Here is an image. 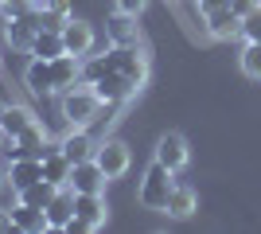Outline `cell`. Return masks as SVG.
I'll use <instances>...</instances> for the list:
<instances>
[{"label": "cell", "instance_id": "obj_1", "mask_svg": "<svg viewBox=\"0 0 261 234\" xmlns=\"http://www.w3.org/2000/svg\"><path fill=\"white\" fill-rule=\"evenodd\" d=\"M101 117V98L94 94V86L78 82V86L63 90V121L74 129H94Z\"/></svg>", "mask_w": 261, "mask_h": 234}, {"label": "cell", "instance_id": "obj_2", "mask_svg": "<svg viewBox=\"0 0 261 234\" xmlns=\"http://www.w3.org/2000/svg\"><path fill=\"white\" fill-rule=\"evenodd\" d=\"M172 188H175V172H168L160 160H152V164L144 168L141 184H137V199H141L144 211H160V215H164Z\"/></svg>", "mask_w": 261, "mask_h": 234}, {"label": "cell", "instance_id": "obj_3", "mask_svg": "<svg viewBox=\"0 0 261 234\" xmlns=\"http://www.w3.org/2000/svg\"><path fill=\"white\" fill-rule=\"evenodd\" d=\"M101 59H106V70H117V74L133 78L137 86H144V82H148V70H152V63H148V51H144L141 43H137V47L109 43Z\"/></svg>", "mask_w": 261, "mask_h": 234}, {"label": "cell", "instance_id": "obj_4", "mask_svg": "<svg viewBox=\"0 0 261 234\" xmlns=\"http://www.w3.org/2000/svg\"><path fill=\"white\" fill-rule=\"evenodd\" d=\"M137 82L133 78H125V74H117V70H106V74L94 82V94L101 98V106H117V110H125L133 98H137Z\"/></svg>", "mask_w": 261, "mask_h": 234}, {"label": "cell", "instance_id": "obj_5", "mask_svg": "<svg viewBox=\"0 0 261 234\" xmlns=\"http://www.w3.org/2000/svg\"><path fill=\"white\" fill-rule=\"evenodd\" d=\"M94 160L101 164V172H106L109 179H121L125 172H129V164H133V152H129L125 141L106 137V141H98V148H94Z\"/></svg>", "mask_w": 261, "mask_h": 234}, {"label": "cell", "instance_id": "obj_6", "mask_svg": "<svg viewBox=\"0 0 261 234\" xmlns=\"http://www.w3.org/2000/svg\"><path fill=\"white\" fill-rule=\"evenodd\" d=\"M152 160H160L168 172L179 176L187 168V160H191V148H187L184 133H160V141H156V148H152Z\"/></svg>", "mask_w": 261, "mask_h": 234}, {"label": "cell", "instance_id": "obj_7", "mask_svg": "<svg viewBox=\"0 0 261 234\" xmlns=\"http://www.w3.org/2000/svg\"><path fill=\"white\" fill-rule=\"evenodd\" d=\"M106 184H109V176L101 172L98 160L90 156V160H78V164L70 168V184H66V188L78 191V195H101V191H106Z\"/></svg>", "mask_w": 261, "mask_h": 234}, {"label": "cell", "instance_id": "obj_8", "mask_svg": "<svg viewBox=\"0 0 261 234\" xmlns=\"http://www.w3.org/2000/svg\"><path fill=\"white\" fill-rule=\"evenodd\" d=\"M35 35H39V20H35V8L28 16H16V20H4V39H8L12 51H32Z\"/></svg>", "mask_w": 261, "mask_h": 234}, {"label": "cell", "instance_id": "obj_9", "mask_svg": "<svg viewBox=\"0 0 261 234\" xmlns=\"http://www.w3.org/2000/svg\"><path fill=\"white\" fill-rule=\"evenodd\" d=\"M74 219L86 226L90 234L101 230V226H106V219H109L106 191H101V195H78V191H74Z\"/></svg>", "mask_w": 261, "mask_h": 234}, {"label": "cell", "instance_id": "obj_10", "mask_svg": "<svg viewBox=\"0 0 261 234\" xmlns=\"http://www.w3.org/2000/svg\"><path fill=\"white\" fill-rule=\"evenodd\" d=\"M94 43H98V35H94V28H90L86 20H70L63 23V47L70 51V55H78V59H86L90 51H94Z\"/></svg>", "mask_w": 261, "mask_h": 234}, {"label": "cell", "instance_id": "obj_11", "mask_svg": "<svg viewBox=\"0 0 261 234\" xmlns=\"http://www.w3.org/2000/svg\"><path fill=\"white\" fill-rule=\"evenodd\" d=\"M203 28H207L211 39H238L242 32V20L230 12V4H218V8L203 12Z\"/></svg>", "mask_w": 261, "mask_h": 234}, {"label": "cell", "instance_id": "obj_12", "mask_svg": "<svg viewBox=\"0 0 261 234\" xmlns=\"http://www.w3.org/2000/svg\"><path fill=\"white\" fill-rule=\"evenodd\" d=\"M106 39L109 43H121V47H137L141 43V23H137V16L113 12V16L106 20Z\"/></svg>", "mask_w": 261, "mask_h": 234}, {"label": "cell", "instance_id": "obj_13", "mask_svg": "<svg viewBox=\"0 0 261 234\" xmlns=\"http://www.w3.org/2000/svg\"><path fill=\"white\" fill-rule=\"evenodd\" d=\"M70 168L74 164L63 156L59 141H47V148H43V179L51 188H66V184H70Z\"/></svg>", "mask_w": 261, "mask_h": 234}, {"label": "cell", "instance_id": "obj_14", "mask_svg": "<svg viewBox=\"0 0 261 234\" xmlns=\"http://www.w3.org/2000/svg\"><path fill=\"white\" fill-rule=\"evenodd\" d=\"M35 179H43V160L39 156H16V160H8V188L12 191L32 188Z\"/></svg>", "mask_w": 261, "mask_h": 234}, {"label": "cell", "instance_id": "obj_15", "mask_svg": "<svg viewBox=\"0 0 261 234\" xmlns=\"http://www.w3.org/2000/svg\"><path fill=\"white\" fill-rule=\"evenodd\" d=\"M59 148H63V156L70 160V164H78V160H90V156H94L98 141H94L90 129H74V125H66V137L59 141Z\"/></svg>", "mask_w": 261, "mask_h": 234}, {"label": "cell", "instance_id": "obj_16", "mask_svg": "<svg viewBox=\"0 0 261 234\" xmlns=\"http://www.w3.org/2000/svg\"><path fill=\"white\" fill-rule=\"evenodd\" d=\"M8 211H12V230H20V234H43V230H51V226H47V211H43V207H28V203L16 199Z\"/></svg>", "mask_w": 261, "mask_h": 234}, {"label": "cell", "instance_id": "obj_17", "mask_svg": "<svg viewBox=\"0 0 261 234\" xmlns=\"http://www.w3.org/2000/svg\"><path fill=\"white\" fill-rule=\"evenodd\" d=\"M51 78H55V94L78 86V82H82V59L70 55V51H63L59 59H51Z\"/></svg>", "mask_w": 261, "mask_h": 234}, {"label": "cell", "instance_id": "obj_18", "mask_svg": "<svg viewBox=\"0 0 261 234\" xmlns=\"http://www.w3.org/2000/svg\"><path fill=\"white\" fill-rule=\"evenodd\" d=\"M43 211H47V226H51V230H66V223L74 219V191H70V188H59Z\"/></svg>", "mask_w": 261, "mask_h": 234}, {"label": "cell", "instance_id": "obj_19", "mask_svg": "<svg viewBox=\"0 0 261 234\" xmlns=\"http://www.w3.org/2000/svg\"><path fill=\"white\" fill-rule=\"evenodd\" d=\"M23 86H28V94H35V98L55 94L51 63H47V59H32V63H28V70H23Z\"/></svg>", "mask_w": 261, "mask_h": 234}, {"label": "cell", "instance_id": "obj_20", "mask_svg": "<svg viewBox=\"0 0 261 234\" xmlns=\"http://www.w3.org/2000/svg\"><path fill=\"white\" fill-rule=\"evenodd\" d=\"M199 211V191L187 188V184H175L172 195H168V207H164V215L168 219H191V215Z\"/></svg>", "mask_w": 261, "mask_h": 234}, {"label": "cell", "instance_id": "obj_21", "mask_svg": "<svg viewBox=\"0 0 261 234\" xmlns=\"http://www.w3.org/2000/svg\"><path fill=\"white\" fill-rule=\"evenodd\" d=\"M35 121H39V117H35V113L28 110V106H16V101H12V106H4V117H0V129H4L8 137H20L23 129H28V125H35Z\"/></svg>", "mask_w": 261, "mask_h": 234}, {"label": "cell", "instance_id": "obj_22", "mask_svg": "<svg viewBox=\"0 0 261 234\" xmlns=\"http://www.w3.org/2000/svg\"><path fill=\"white\" fill-rule=\"evenodd\" d=\"M63 51H66V47H63V32H39L28 55H32V59H47V63H51V59H59Z\"/></svg>", "mask_w": 261, "mask_h": 234}, {"label": "cell", "instance_id": "obj_23", "mask_svg": "<svg viewBox=\"0 0 261 234\" xmlns=\"http://www.w3.org/2000/svg\"><path fill=\"white\" fill-rule=\"evenodd\" d=\"M16 141H20V152L23 156H39V160H43V148H47V129L39 121L35 125H28V129H23L20 137H16Z\"/></svg>", "mask_w": 261, "mask_h": 234}, {"label": "cell", "instance_id": "obj_24", "mask_svg": "<svg viewBox=\"0 0 261 234\" xmlns=\"http://www.w3.org/2000/svg\"><path fill=\"white\" fill-rule=\"evenodd\" d=\"M59 188H51V184H47V179H35L32 188H23V191H16V199L20 203H28V207H47V203H51V195Z\"/></svg>", "mask_w": 261, "mask_h": 234}, {"label": "cell", "instance_id": "obj_25", "mask_svg": "<svg viewBox=\"0 0 261 234\" xmlns=\"http://www.w3.org/2000/svg\"><path fill=\"white\" fill-rule=\"evenodd\" d=\"M238 67L246 78H253V82H261V43H246L238 55Z\"/></svg>", "mask_w": 261, "mask_h": 234}, {"label": "cell", "instance_id": "obj_26", "mask_svg": "<svg viewBox=\"0 0 261 234\" xmlns=\"http://www.w3.org/2000/svg\"><path fill=\"white\" fill-rule=\"evenodd\" d=\"M242 39L246 43H261V8H253L250 16H242Z\"/></svg>", "mask_w": 261, "mask_h": 234}, {"label": "cell", "instance_id": "obj_27", "mask_svg": "<svg viewBox=\"0 0 261 234\" xmlns=\"http://www.w3.org/2000/svg\"><path fill=\"white\" fill-rule=\"evenodd\" d=\"M35 20H39V32H63V16H55V12L47 8H35Z\"/></svg>", "mask_w": 261, "mask_h": 234}, {"label": "cell", "instance_id": "obj_28", "mask_svg": "<svg viewBox=\"0 0 261 234\" xmlns=\"http://www.w3.org/2000/svg\"><path fill=\"white\" fill-rule=\"evenodd\" d=\"M226 4H230V12H234L238 20H242V16H250L253 8H261V0H226Z\"/></svg>", "mask_w": 261, "mask_h": 234}, {"label": "cell", "instance_id": "obj_29", "mask_svg": "<svg viewBox=\"0 0 261 234\" xmlns=\"http://www.w3.org/2000/svg\"><path fill=\"white\" fill-rule=\"evenodd\" d=\"M39 8H47V12H55V16H63V20H70V0H43Z\"/></svg>", "mask_w": 261, "mask_h": 234}, {"label": "cell", "instance_id": "obj_30", "mask_svg": "<svg viewBox=\"0 0 261 234\" xmlns=\"http://www.w3.org/2000/svg\"><path fill=\"white\" fill-rule=\"evenodd\" d=\"M113 4H117V12H129V16H141L148 0H113Z\"/></svg>", "mask_w": 261, "mask_h": 234}, {"label": "cell", "instance_id": "obj_31", "mask_svg": "<svg viewBox=\"0 0 261 234\" xmlns=\"http://www.w3.org/2000/svg\"><path fill=\"white\" fill-rule=\"evenodd\" d=\"M4 230H12V211H8V207H0V234H4Z\"/></svg>", "mask_w": 261, "mask_h": 234}, {"label": "cell", "instance_id": "obj_32", "mask_svg": "<svg viewBox=\"0 0 261 234\" xmlns=\"http://www.w3.org/2000/svg\"><path fill=\"white\" fill-rule=\"evenodd\" d=\"M4 184H8V160L0 156V188H4Z\"/></svg>", "mask_w": 261, "mask_h": 234}, {"label": "cell", "instance_id": "obj_33", "mask_svg": "<svg viewBox=\"0 0 261 234\" xmlns=\"http://www.w3.org/2000/svg\"><path fill=\"white\" fill-rule=\"evenodd\" d=\"M4 141H8V133H4V129H0V148H4Z\"/></svg>", "mask_w": 261, "mask_h": 234}, {"label": "cell", "instance_id": "obj_34", "mask_svg": "<svg viewBox=\"0 0 261 234\" xmlns=\"http://www.w3.org/2000/svg\"><path fill=\"white\" fill-rule=\"evenodd\" d=\"M4 106H8V101H0V117H4Z\"/></svg>", "mask_w": 261, "mask_h": 234}, {"label": "cell", "instance_id": "obj_35", "mask_svg": "<svg viewBox=\"0 0 261 234\" xmlns=\"http://www.w3.org/2000/svg\"><path fill=\"white\" fill-rule=\"evenodd\" d=\"M32 4H35V8H39V4H43V0H32Z\"/></svg>", "mask_w": 261, "mask_h": 234}, {"label": "cell", "instance_id": "obj_36", "mask_svg": "<svg viewBox=\"0 0 261 234\" xmlns=\"http://www.w3.org/2000/svg\"><path fill=\"white\" fill-rule=\"evenodd\" d=\"M168 4H179V0H168Z\"/></svg>", "mask_w": 261, "mask_h": 234}, {"label": "cell", "instance_id": "obj_37", "mask_svg": "<svg viewBox=\"0 0 261 234\" xmlns=\"http://www.w3.org/2000/svg\"><path fill=\"white\" fill-rule=\"evenodd\" d=\"M0 4H4V0H0Z\"/></svg>", "mask_w": 261, "mask_h": 234}]
</instances>
